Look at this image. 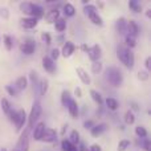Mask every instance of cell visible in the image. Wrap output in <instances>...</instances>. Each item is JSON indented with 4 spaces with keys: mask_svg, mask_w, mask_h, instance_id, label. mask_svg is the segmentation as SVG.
<instances>
[{
    "mask_svg": "<svg viewBox=\"0 0 151 151\" xmlns=\"http://www.w3.org/2000/svg\"><path fill=\"white\" fill-rule=\"evenodd\" d=\"M117 57L123 65L127 69H133L134 64H135V57H134V53L131 49L123 47V45H119L117 48Z\"/></svg>",
    "mask_w": 151,
    "mask_h": 151,
    "instance_id": "cell-1",
    "label": "cell"
},
{
    "mask_svg": "<svg viewBox=\"0 0 151 151\" xmlns=\"http://www.w3.org/2000/svg\"><path fill=\"white\" fill-rule=\"evenodd\" d=\"M20 9L21 12L29 15V17H35L39 20V17H42L44 16V8L39 4H35V3H21L20 4Z\"/></svg>",
    "mask_w": 151,
    "mask_h": 151,
    "instance_id": "cell-2",
    "label": "cell"
},
{
    "mask_svg": "<svg viewBox=\"0 0 151 151\" xmlns=\"http://www.w3.org/2000/svg\"><path fill=\"white\" fill-rule=\"evenodd\" d=\"M105 76H106V80L111 83L115 88H119L123 83V74L115 66H109V68L105 70Z\"/></svg>",
    "mask_w": 151,
    "mask_h": 151,
    "instance_id": "cell-3",
    "label": "cell"
},
{
    "mask_svg": "<svg viewBox=\"0 0 151 151\" xmlns=\"http://www.w3.org/2000/svg\"><path fill=\"white\" fill-rule=\"evenodd\" d=\"M41 113H42V109H41V104L40 101H35L33 105H32V109H31V113H29V117H28V129L35 127L37 122H39L40 117H41Z\"/></svg>",
    "mask_w": 151,
    "mask_h": 151,
    "instance_id": "cell-4",
    "label": "cell"
},
{
    "mask_svg": "<svg viewBox=\"0 0 151 151\" xmlns=\"http://www.w3.org/2000/svg\"><path fill=\"white\" fill-rule=\"evenodd\" d=\"M88 55H89V58H90L93 63H96V61H99V58H101V56H102L101 47H99L98 44H94L93 47L89 48Z\"/></svg>",
    "mask_w": 151,
    "mask_h": 151,
    "instance_id": "cell-5",
    "label": "cell"
},
{
    "mask_svg": "<svg viewBox=\"0 0 151 151\" xmlns=\"http://www.w3.org/2000/svg\"><path fill=\"white\" fill-rule=\"evenodd\" d=\"M27 119H28V117H27V113L24 109H20L17 111V117H16V121H15V125H16V131H20L21 129H23V126L25 125Z\"/></svg>",
    "mask_w": 151,
    "mask_h": 151,
    "instance_id": "cell-6",
    "label": "cell"
},
{
    "mask_svg": "<svg viewBox=\"0 0 151 151\" xmlns=\"http://www.w3.org/2000/svg\"><path fill=\"white\" fill-rule=\"evenodd\" d=\"M42 142H47V143H53V142L57 141V133L53 129H45L44 134L41 137Z\"/></svg>",
    "mask_w": 151,
    "mask_h": 151,
    "instance_id": "cell-7",
    "label": "cell"
},
{
    "mask_svg": "<svg viewBox=\"0 0 151 151\" xmlns=\"http://www.w3.org/2000/svg\"><path fill=\"white\" fill-rule=\"evenodd\" d=\"M20 49L24 55L31 56V55H33L35 49H36V44H35L33 40H27V41H24V44H21Z\"/></svg>",
    "mask_w": 151,
    "mask_h": 151,
    "instance_id": "cell-8",
    "label": "cell"
},
{
    "mask_svg": "<svg viewBox=\"0 0 151 151\" xmlns=\"http://www.w3.org/2000/svg\"><path fill=\"white\" fill-rule=\"evenodd\" d=\"M45 129H47V126H45L44 122H37L36 125H35V127H33V139L35 141H41V137H42V134H44Z\"/></svg>",
    "mask_w": 151,
    "mask_h": 151,
    "instance_id": "cell-9",
    "label": "cell"
},
{
    "mask_svg": "<svg viewBox=\"0 0 151 151\" xmlns=\"http://www.w3.org/2000/svg\"><path fill=\"white\" fill-rule=\"evenodd\" d=\"M115 29L119 35H127V20L125 17H119L115 21Z\"/></svg>",
    "mask_w": 151,
    "mask_h": 151,
    "instance_id": "cell-10",
    "label": "cell"
},
{
    "mask_svg": "<svg viewBox=\"0 0 151 151\" xmlns=\"http://www.w3.org/2000/svg\"><path fill=\"white\" fill-rule=\"evenodd\" d=\"M74 50H76V45L73 44V42L72 41H65L60 53L64 56V57H70V56L74 53Z\"/></svg>",
    "mask_w": 151,
    "mask_h": 151,
    "instance_id": "cell-11",
    "label": "cell"
},
{
    "mask_svg": "<svg viewBox=\"0 0 151 151\" xmlns=\"http://www.w3.org/2000/svg\"><path fill=\"white\" fill-rule=\"evenodd\" d=\"M66 107H68V111H69V114H70L72 118H77L78 117V104H77L76 99H73V98L69 99Z\"/></svg>",
    "mask_w": 151,
    "mask_h": 151,
    "instance_id": "cell-12",
    "label": "cell"
},
{
    "mask_svg": "<svg viewBox=\"0 0 151 151\" xmlns=\"http://www.w3.org/2000/svg\"><path fill=\"white\" fill-rule=\"evenodd\" d=\"M42 66H44V69L48 72V73H55L56 72L55 61H52L48 56H44V57H42Z\"/></svg>",
    "mask_w": 151,
    "mask_h": 151,
    "instance_id": "cell-13",
    "label": "cell"
},
{
    "mask_svg": "<svg viewBox=\"0 0 151 151\" xmlns=\"http://www.w3.org/2000/svg\"><path fill=\"white\" fill-rule=\"evenodd\" d=\"M21 25L24 27V28H27V29H32V28H35V27L39 24V20L37 19H35V17H23L21 19Z\"/></svg>",
    "mask_w": 151,
    "mask_h": 151,
    "instance_id": "cell-14",
    "label": "cell"
},
{
    "mask_svg": "<svg viewBox=\"0 0 151 151\" xmlns=\"http://www.w3.org/2000/svg\"><path fill=\"white\" fill-rule=\"evenodd\" d=\"M127 35H130L133 37H137L139 35V27L134 20L127 21Z\"/></svg>",
    "mask_w": 151,
    "mask_h": 151,
    "instance_id": "cell-15",
    "label": "cell"
},
{
    "mask_svg": "<svg viewBox=\"0 0 151 151\" xmlns=\"http://www.w3.org/2000/svg\"><path fill=\"white\" fill-rule=\"evenodd\" d=\"M76 73H77V76H78V77H80V80L82 81L83 83H86V85H89V83L91 82V78H90V76L88 74V72H86L83 68H77V69H76Z\"/></svg>",
    "mask_w": 151,
    "mask_h": 151,
    "instance_id": "cell-16",
    "label": "cell"
},
{
    "mask_svg": "<svg viewBox=\"0 0 151 151\" xmlns=\"http://www.w3.org/2000/svg\"><path fill=\"white\" fill-rule=\"evenodd\" d=\"M27 86H28V80H27V77H24V76H20V77L15 81V89L17 91L25 90Z\"/></svg>",
    "mask_w": 151,
    "mask_h": 151,
    "instance_id": "cell-17",
    "label": "cell"
},
{
    "mask_svg": "<svg viewBox=\"0 0 151 151\" xmlns=\"http://www.w3.org/2000/svg\"><path fill=\"white\" fill-rule=\"evenodd\" d=\"M106 129H107V126L105 125V123H98V125H94L93 127L90 129V134L93 137H98V135H101L104 131H106Z\"/></svg>",
    "mask_w": 151,
    "mask_h": 151,
    "instance_id": "cell-18",
    "label": "cell"
},
{
    "mask_svg": "<svg viewBox=\"0 0 151 151\" xmlns=\"http://www.w3.org/2000/svg\"><path fill=\"white\" fill-rule=\"evenodd\" d=\"M88 17L90 19V21L94 24V25H98V27H101L102 24H104V21H102V17L98 15V12H97V11H94V12L88 13Z\"/></svg>",
    "mask_w": 151,
    "mask_h": 151,
    "instance_id": "cell-19",
    "label": "cell"
},
{
    "mask_svg": "<svg viewBox=\"0 0 151 151\" xmlns=\"http://www.w3.org/2000/svg\"><path fill=\"white\" fill-rule=\"evenodd\" d=\"M58 16H60V11H58L57 8H55V9H50L49 12L45 15V19H47L48 23H55L58 19Z\"/></svg>",
    "mask_w": 151,
    "mask_h": 151,
    "instance_id": "cell-20",
    "label": "cell"
},
{
    "mask_svg": "<svg viewBox=\"0 0 151 151\" xmlns=\"http://www.w3.org/2000/svg\"><path fill=\"white\" fill-rule=\"evenodd\" d=\"M90 97H91V99H93V101L98 105V106H102V104H104V98H102L101 93H98L97 90L91 89V90H90Z\"/></svg>",
    "mask_w": 151,
    "mask_h": 151,
    "instance_id": "cell-21",
    "label": "cell"
},
{
    "mask_svg": "<svg viewBox=\"0 0 151 151\" xmlns=\"http://www.w3.org/2000/svg\"><path fill=\"white\" fill-rule=\"evenodd\" d=\"M55 28H56V31H58V32H64L66 29V20L63 17H58L57 20L55 21Z\"/></svg>",
    "mask_w": 151,
    "mask_h": 151,
    "instance_id": "cell-22",
    "label": "cell"
},
{
    "mask_svg": "<svg viewBox=\"0 0 151 151\" xmlns=\"http://www.w3.org/2000/svg\"><path fill=\"white\" fill-rule=\"evenodd\" d=\"M105 104H106L107 109H109V110H113V111L118 110V107H119V104H118V101H117L115 98H106Z\"/></svg>",
    "mask_w": 151,
    "mask_h": 151,
    "instance_id": "cell-23",
    "label": "cell"
},
{
    "mask_svg": "<svg viewBox=\"0 0 151 151\" xmlns=\"http://www.w3.org/2000/svg\"><path fill=\"white\" fill-rule=\"evenodd\" d=\"M61 147H63V151H78V147L74 146V145H72L68 139H63Z\"/></svg>",
    "mask_w": 151,
    "mask_h": 151,
    "instance_id": "cell-24",
    "label": "cell"
},
{
    "mask_svg": "<svg viewBox=\"0 0 151 151\" xmlns=\"http://www.w3.org/2000/svg\"><path fill=\"white\" fill-rule=\"evenodd\" d=\"M64 13H65L66 17H72V16H74L76 15V8L73 7V4H70V3L64 4Z\"/></svg>",
    "mask_w": 151,
    "mask_h": 151,
    "instance_id": "cell-25",
    "label": "cell"
},
{
    "mask_svg": "<svg viewBox=\"0 0 151 151\" xmlns=\"http://www.w3.org/2000/svg\"><path fill=\"white\" fill-rule=\"evenodd\" d=\"M0 104H1V110H3V113H4L5 115H8V113L12 110V106H11L9 101H8L7 98H1Z\"/></svg>",
    "mask_w": 151,
    "mask_h": 151,
    "instance_id": "cell-26",
    "label": "cell"
},
{
    "mask_svg": "<svg viewBox=\"0 0 151 151\" xmlns=\"http://www.w3.org/2000/svg\"><path fill=\"white\" fill-rule=\"evenodd\" d=\"M48 86H49V81H48L47 78L40 81L39 88H40V94H41V96H45V93L48 91Z\"/></svg>",
    "mask_w": 151,
    "mask_h": 151,
    "instance_id": "cell-27",
    "label": "cell"
},
{
    "mask_svg": "<svg viewBox=\"0 0 151 151\" xmlns=\"http://www.w3.org/2000/svg\"><path fill=\"white\" fill-rule=\"evenodd\" d=\"M129 8H130L133 12H135V13H138V12H141L142 11V5L139 4L137 0H130V1H129Z\"/></svg>",
    "mask_w": 151,
    "mask_h": 151,
    "instance_id": "cell-28",
    "label": "cell"
},
{
    "mask_svg": "<svg viewBox=\"0 0 151 151\" xmlns=\"http://www.w3.org/2000/svg\"><path fill=\"white\" fill-rule=\"evenodd\" d=\"M3 42H4L5 49H7V50H12L13 42H12V37H11L9 35H4V37H3Z\"/></svg>",
    "mask_w": 151,
    "mask_h": 151,
    "instance_id": "cell-29",
    "label": "cell"
},
{
    "mask_svg": "<svg viewBox=\"0 0 151 151\" xmlns=\"http://www.w3.org/2000/svg\"><path fill=\"white\" fill-rule=\"evenodd\" d=\"M125 42H126V48H129V49H131V48H134L137 45L135 37L130 36V35H126L125 36Z\"/></svg>",
    "mask_w": 151,
    "mask_h": 151,
    "instance_id": "cell-30",
    "label": "cell"
},
{
    "mask_svg": "<svg viewBox=\"0 0 151 151\" xmlns=\"http://www.w3.org/2000/svg\"><path fill=\"white\" fill-rule=\"evenodd\" d=\"M69 142H70L72 145H74V146H77L78 143H80V133H78L77 130H73L70 133V139H68Z\"/></svg>",
    "mask_w": 151,
    "mask_h": 151,
    "instance_id": "cell-31",
    "label": "cell"
},
{
    "mask_svg": "<svg viewBox=\"0 0 151 151\" xmlns=\"http://www.w3.org/2000/svg\"><path fill=\"white\" fill-rule=\"evenodd\" d=\"M134 122H135V115H134V113L131 111V110L126 111V114H125V123H126V125H133Z\"/></svg>",
    "mask_w": 151,
    "mask_h": 151,
    "instance_id": "cell-32",
    "label": "cell"
},
{
    "mask_svg": "<svg viewBox=\"0 0 151 151\" xmlns=\"http://www.w3.org/2000/svg\"><path fill=\"white\" fill-rule=\"evenodd\" d=\"M130 147V141L129 139H122L118 143V151H126Z\"/></svg>",
    "mask_w": 151,
    "mask_h": 151,
    "instance_id": "cell-33",
    "label": "cell"
},
{
    "mask_svg": "<svg viewBox=\"0 0 151 151\" xmlns=\"http://www.w3.org/2000/svg\"><path fill=\"white\" fill-rule=\"evenodd\" d=\"M135 134L139 137V138H146L147 137V130L143 127V126H137L135 127Z\"/></svg>",
    "mask_w": 151,
    "mask_h": 151,
    "instance_id": "cell-34",
    "label": "cell"
},
{
    "mask_svg": "<svg viewBox=\"0 0 151 151\" xmlns=\"http://www.w3.org/2000/svg\"><path fill=\"white\" fill-rule=\"evenodd\" d=\"M72 97H70V93H69L68 90H64L63 91V94H61V102H63V105L66 107V105H68V102H69V99H70Z\"/></svg>",
    "mask_w": 151,
    "mask_h": 151,
    "instance_id": "cell-35",
    "label": "cell"
},
{
    "mask_svg": "<svg viewBox=\"0 0 151 151\" xmlns=\"http://www.w3.org/2000/svg\"><path fill=\"white\" fill-rule=\"evenodd\" d=\"M29 78H31V82L33 83V85L39 86V83H40V80H39V74H37V72H35V70H31V73H29Z\"/></svg>",
    "mask_w": 151,
    "mask_h": 151,
    "instance_id": "cell-36",
    "label": "cell"
},
{
    "mask_svg": "<svg viewBox=\"0 0 151 151\" xmlns=\"http://www.w3.org/2000/svg\"><path fill=\"white\" fill-rule=\"evenodd\" d=\"M101 70H102V64H101V61H96V63L91 64V72H93V73L98 74Z\"/></svg>",
    "mask_w": 151,
    "mask_h": 151,
    "instance_id": "cell-37",
    "label": "cell"
},
{
    "mask_svg": "<svg viewBox=\"0 0 151 151\" xmlns=\"http://www.w3.org/2000/svg\"><path fill=\"white\" fill-rule=\"evenodd\" d=\"M41 40L45 42L47 45H49L50 42H52V39H50V35L48 33V32H42L41 33Z\"/></svg>",
    "mask_w": 151,
    "mask_h": 151,
    "instance_id": "cell-38",
    "label": "cell"
},
{
    "mask_svg": "<svg viewBox=\"0 0 151 151\" xmlns=\"http://www.w3.org/2000/svg\"><path fill=\"white\" fill-rule=\"evenodd\" d=\"M5 90H7L8 94H9V96H12V97L17 96V90H16L15 86H12V85H7V86H5Z\"/></svg>",
    "mask_w": 151,
    "mask_h": 151,
    "instance_id": "cell-39",
    "label": "cell"
},
{
    "mask_svg": "<svg viewBox=\"0 0 151 151\" xmlns=\"http://www.w3.org/2000/svg\"><path fill=\"white\" fill-rule=\"evenodd\" d=\"M58 57H60V50H58V49H52V52H50V57H49L50 60L56 61Z\"/></svg>",
    "mask_w": 151,
    "mask_h": 151,
    "instance_id": "cell-40",
    "label": "cell"
},
{
    "mask_svg": "<svg viewBox=\"0 0 151 151\" xmlns=\"http://www.w3.org/2000/svg\"><path fill=\"white\" fill-rule=\"evenodd\" d=\"M138 78H139L141 81H146V80H149V72H146V70L139 72V73H138Z\"/></svg>",
    "mask_w": 151,
    "mask_h": 151,
    "instance_id": "cell-41",
    "label": "cell"
},
{
    "mask_svg": "<svg viewBox=\"0 0 151 151\" xmlns=\"http://www.w3.org/2000/svg\"><path fill=\"white\" fill-rule=\"evenodd\" d=\"M16 117H17V111H15V110H11V111L8 113V118H9V121H11V122H13V123H15Z\"/></svg>",
    "mask_w": 151,
    "mask_h": 151,
    "instance_id": "cell-42",
    "label": "cell"
},
{
    "mask_svg": "<svg viewBox=\"0 0 151 151\" xmlns=\"http://www.w3.org/2000/svg\"><path fill=\"white\" fill-rule=\"evenodd\" d=\"M143 149H145V151H151V143H150L149 138L143 139Z\"/></svg>",
    "mask_w": 151,
    "mask_h": 151,
    "instance_id": "cell-43",
    "label": "cell"
},
{
    "mask_svg": "<svg viewBox=\"0 0 151 151\" xmlns=\"http://www.w3.org/2000/svg\"><path fill=\"white\" fill-rule=\"evenodd\" d=\"M93 126H94V122L91 119H88V121H85V122H83V127H85V129H89V130H90Z\"/></svg>",
    "mask_w": 151,
    "mask_h": 151,
    "instance_id": "cell-44",
    "label": "cell"
},
{
    "mask_svg": "<svg viewBox=\"0 0 151 151\" xmlns=\"http://www.w3.org/2000/svg\"><path fill=\"white\" fill-rule=\"evenodd\" d=\"M90 151H102V150H101V146H99V145L94 143L90 146Z\"/></svg>",
    "mask_w": 151,
    "mask_h": 151,
    "instance_id": "cell-45",
    "label": "cell"
},
{
    "mask_svg": "<svg viewBox=\"0 0 151 151\" xmlns=\"http://www.w3.org/2000/svg\"><path fill=\"white\" fill-rule=\"evenodd\" d=\"M0 15H1L3 17L7 19L8 17V9L7 8H1V9H0Z\"/></svg>",
    "mask_w": 151,
    "mask_h": 151,
    "instance_id": "cell-46",
    "label": "cell"
},
{
    "mask_svg": "<svg viewBox=\"0 0 151 151\" xmlns=\"http://www.w3.org/2000/svg\"><path fill=\"white\" fill-rule=\"evenodd\" d=\"M151 57H147L146 58V61H145V66H146V69H150V66H151Z\"/></svg>",
    "mask_w": 151,
    "mask_h": 151,
    "instance_id": "cell-47",
    "label": "cell"
},
{
    "mask_svg": "<svg viewBox=\"0 0 151 151\" xmlns=\"http://www.w3.org/2000/svg\"><path fill=\"white\" fill-rule=\"evenodd\" d=\"M74 94H76L77 97H82V90H81V88H76Z\"/></svg>",
    "mask_w": 151,
    "mask_h": 151,
    "instance_id": "cell-48",
    "label": "cell"
},
{
    "mask_svg": "<svg viewBox=\"0 0 151 151\" xmlns=\"http://www.w3.org/2000/svg\"><path fill=\"white\" fill-rule=\"evenodd\" d=\"M130 105H131V107H133V110H135V111H138V110H139L138 105H137L135 102H130Z\"/></svg>",
    "mask_w": 151,
    "mask_h": 151,
    "instance_id": "cell-49",
    "label": "cell"
},
{
    "mask_svg": "<svg viewBox=\"0 0 151 151\" xmlns=\"http://www.w3.org/2000/svg\"><path fill=\"white\" fill-rule=\"evenodd\" d=\"M81 49H82L83 52H86V53H88V50H89V47H88V45H86V44H82V45H81Z\"/></svg>",
    "mask_w": 151,
    "mask_h": 151,
    "instance_id": "cell-50",
    "label": "cell"
},
{
    "mask_svg": "<svg viewBox=\"0 0 151 151\" xmlns=\"http://www.w3.org/2000/svg\"><path fill=\"white\" fill-rule=\"evenodd\" d=\"M78 151H88V150H86L85 145H83V143H81V145H80V147H78Z\"/></svg>",
    "mask_w": 151,
    "mask_h": 151,
    "instance_id": "cell-51",
    "label": "cell"
},
{
    "mask_svg": "<svg viewBox=\"0 0 151 151\" xmlns=\"http://www.w3.org/2000/svg\"><path fill=\"white\" fill-rule=\"evenodd\" d=\"M66 127H68V125H64V126H63V130H61V134H63V135H64V134H65Z\"/></svg>",
    "mask_w": 151,
    "mask_h": 151,
    "instance_id": "cell-52",
    "label": "cell"
},
{
    "mask_svg": "<svg viewBox=\"0 0 151 151\" xmlns=\"http://www.w3.org/2000/svg\"><path fill=\"white\" fill-rule=\"evenodd\" d=\"M146 16H147V17H151V9H147V12H146Z\"/></svg>",
    "mask_w": 151,
    "mask_h": 151,
    "instance_id": "cell-53",
    "label": "cell"
},
{
    "mask_svg": "<svg viewBox=\"0 0 151 151\" xmlns=\"http://www.w3.org/2000/svg\"><path fill=\"white\" fill-rule=\"evenodd\" d=\"M0 151H7V149H5V147H3V149L0 150Z\"/></svg>",
    "mask_w": 151,
    "mask_h": 151,
    "instance_id": "cell-54",
    "label": "cell"
},
{
    "mask_svg": "<svg viewBox=\"0 0 151 151\" xmlns=\"http://www.w3.org/2000/svg\"><path fill=\"white\" fill-rule=\"evenodd\" d=\"M0 42H1V41H0Z\"/></svg>",
    "mask_w": 151,
    "mask_h": 151,
    "instance_id": "cell-55",
    "label": "cell"
}]
</instances>
